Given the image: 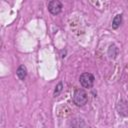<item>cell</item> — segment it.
<instances>
[{
  "label": "cell",
  "instance_id": "obj_4",
  "mask_svg": "<svg viewBox=\"0 0 128 128\" xmlns=\"http://www.w3.org/2000/svg\"><path fill=\"white\" fill-rule=\"evenodd\" d=\"M16 74H17V76L19 77V79L24 80V79L26 78V75H27V69H26V67H25L24 65H20V66L18 67L17 71H16Z\"/></svg>",
  "mask_w": 128,
  "mask_h": 128
},
{
  "label": "cell",
  "instance_id": "obj_1",
  "mask_svg": "<svg viewBox=\"0 0 128 128\" xmlns=\"http://www.w3.org/2000/svg\"><path fill=\"white\" fill-rule=\"evenodd\" d=\"M73 101L77 106H84L88 101V94L83 89H76L73 95Z\"/></svg>",
  "mask_w": 128,
  "mask_h": 128
},
{
  "label": "cell",
  "instance_id": "obj_6",
  "mask_svg": "<svg viewBox=\"0 0 128 128\" xmlns=\"http://www.w3.org/2000/svg\"><path fill=\"white\" fill-rule=\"evenodd\" d=\"M62 91V83H58V85L56 86L55 90H54V96H58L60 94V92Z\"/></svg>",
  "mask_w": 128,
  "mask_h": 128
},
{
  "label": "cell",
  "instance_id": "obj_3",
  "mask_svg": "<svg viewBox=\"0 0 128 128\" xmlns=\"http://www.w3.org/2000/svg\"><path fill=\"white\" fill-rule=\"evenodd\" d=\"M48 10L51 14L53 15H57L61 12L62 10V3L58 0H52L50 2H48Z\"/></svg>",
  "mask_w": 128,
  "mask_h": 128
},
{
  "label": "cell",
  "instance_id": "obj_2",
  "mask_svg": "<svg viewBox=\"0 0 128 128\" xmlns=\"http://www.w3.org/2000/svg\"><path fill=\"white\" fill-rule=\"evenodd\" d=\"M79 81H80L81 85L84 88H91L93 86V84H94L95 77L93 76V74L88 73V72H85V73H82L80 75Z\"/></svg>",
  "mask_w": 128,
  "mask_h": 128
},
{
  "label": "cell",
  "instance_id": "obj_5",
  "mask_svg": "<svg viewBox=\"0 0 128 128\" xmlns=\"http://www.w3.org/2000/svg\"><path fill=\"white\" fill-rule=\"evenodd\" d=\"M121 23H122V15L121 14H117L114 17L113 21H112V28L113 29H117L121 25Z\"/></svg>",
  "mask_w": 128,
  "mask_h": 128
}]
</instances>
